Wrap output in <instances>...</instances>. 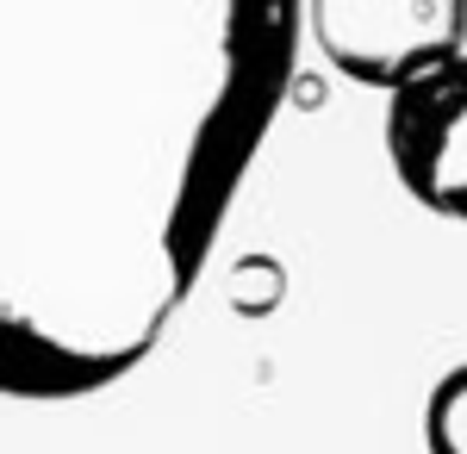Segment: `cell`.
Returning a JSON list of instances; mask_svg holds the SVG:
<instances>
[{
	"label": "cell",
	"mask_w": 467,
	"mask_h": 454,
	"mask_svg": "<svg viewBox=\"0 0 467 454\" xmlns=\"http://www.w3.org/2000/svg\"><path fill=\"white\" fill-rule=\"evenodd\" d=\"M299 32L287 0H0V398H94L162 343Z\"/></svg>",
	"instance_id": "obj_1"
},
{
	"label": "cell",
	"mask_w": 467,
	"mask_h": 454,
	"mask_svg": "<svg viewBox=\"0 0 467 454\" xmlns=\"http://www.w3.org/2000/svg\"><path fill=\"white\" fill-rule=\"evenodd\" d=\"M324 57L361 88L399 94L405 81L467 57V6L462 0H318L299 13Z\"/></svg>",
	"instance_id": "obj_2"
},
{
	"label": "cell",
	"mask_w": 467,
	"mask_h": 454,
	"mask_svg": "<svg viewBox=\"0 0 467 454\" xmlns=\"http://www.w3.org/2000/svg\"><path fill=\"white\" fill-rule=\"evenodd\" d=\"M387 162L424 212L467 224V57L387 100Z\"/></svg>",
	"instance_id": "obj_3"
},
{
	"label": "cell",
	"mask_w": 467,
	"mask_h": 454,
	"mask_svg": "<svg viewBox=\"0 0 467 454\" xmlns=\"http://www.w3.org/2000/svg\"><path fill=\"white\" fill-rule=\"evenodd\" d=\"M424 449L431 454H467V367L442 374L424 398Z\"/></svg>",
	"instance_id": "obj_4"
}]
</instances>
